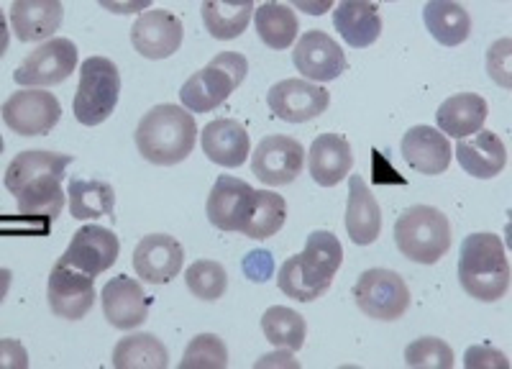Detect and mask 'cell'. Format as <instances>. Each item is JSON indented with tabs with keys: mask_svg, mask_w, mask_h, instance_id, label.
<instances>
[{
	"mask_svg": "<svg viewBox=\"0 0 512 369\" xmlns=\"http://www.w3.org/2000/svg\"><path fill=\"white\" fill-rule=\"evenodd\" d=\"M70 164V154L47 152V149H29L11 159L3 185L16 198L18 213L26 221H36L41 226L57 221L67 205L62 180Z\"/></svg>",
	"mask_w": 512,
	"mask_h": 369,
	"instance_id": "cell-1",
	"label": "cell"
},
{
	"mask_svg": "<svg viewBox=\"0 0 512 369\" xmlns=\"http://www.w3.org/2000/svg\"><path fill=\"white\" fill-rule=\"evenodd\" d=\"M344 262V246L331 231H313L305 249L285 259L277 272V287L297 303H313L328 293Z\"/></svg>",
	"mask_w": 512,
	"mask_h": 369,
	"instance_id": "cell-2",
	"label": "cell"
},
{
	"mask_svg": "<svg viewBox=\"0 0 512 369\" xmlns=\"http://www.w3.org/2000/svg\"><path fill=\"white\" fill-rule=\"evenodd\" d=\"M198 123L195 113L175 103H159L141 116L136 126V149L149 164L175 167L195 149Z\"/></svg>",
	"mask_w": 512,
	"mask_h": 369,
	"instance_id": "cell-3",
	"label": "cell"
},
{
	"mask_svg": "<svg viewBox=\"0 0 512 369\" xmlns=\"http://www.w3.org/2000/svg\"><path fill=\"white\" fill-rule=\"evenodd\" d=\"M510 262L497 234L477 231L461 244L459 282L466 295L482 303H497L510 290Z\"/></svg>",
	"mask_w": 512,
	"mask_h": 369,
	"instance_id": "cell-4",
	"label": "cell"
},
{
	"mask_svg": "<svg viewBox=\"0 0 512 369\" xmlns=\"http://www.w3.org/2000/svg\"><path fill=\"white\" fill-rule=\"evenodd\" d=\"M395 244L405 259L415 264L441 262L451 249V223L433 205H410L395 221Z\"/></svg>",
	"mask_w": 512,
	"mask_h": 369,
	"instance_id": "cell-5",
	"label": "cell"
},
{
	"mask_svg": "<svg viewBox=\"0 0 512 369\" xmlns=\"http://www.w3.org/2000/svg\"><path fill=\"white\" fill-rule=\"evenodd\" d=\"M249 75V59L241 52H221L182 85L180 103L190 113H210L223 106Z\"/></svg>",
	"mask_w": 512,
	"mask_h": 369,
	"instance_id": "cell-6",
	"label": "cell"
},
{
	"mask_svg": "<svg viewBox=\"0 0 512 369\" xmlns=\"http://www.w3.org/2000/svg\"><path fill=\"white\" fill-rule=\"evenodd\" d=\"M121 95V72L108 57H88L80 65L72 111L82 126H100L113 116Z\"/></svg>",
	"mask_w": 512,
	"mask_h": 369,
	"instance_id": "cell-7",
	"label": "cell"
},
{
	"mask_svg": "<svg viewBox=\"0 0 512 369\" xmlns=\"http://www.w3.org/2000/svg\"><path fill=\"white\" fill-rule=\"evenodd\" d=\"M354 300L364 316L374 321L392 323L402 318L410 308V290L397 272L372 267L361 272L354 285Z\"/></svg>",
	"mask_w": 512,
	"mask_h": 369,
	"instance_id": "cell-8",
	"label": "cell"
},
{
	"mask_svg": "<svg viewBox=\"0 0 512 369\" xmlns=\"http://www.w3.org/2000/svg\"><path fill=\"white\" fill-rule=\"evenodd\" d=\"M80 65V52L77 44L64 36H52L41 41L39 47L16 67L13 82L24 88H54L62 85Z\"/></svg>",
	"mask_w": 512,
	"mask_h": 369,
	"instance_id": "cell-9",
	"label": "cell"
},
{
	"mask_svg": "<svg viewBox=\"0 0 512 369\" xmlns=\"http://www.w3.org/2000/svg\"><path fill=\"white\" fill-rule=\"evenodd\" d=\"M0 116L18 136H47L62 118V103L44 88H24L3 103Z\"/></svg>",
	"mask_w": 512,
	"mask_h": 369,
	"instance_id": "cell-10",
	"label": "cell"
},
{
	"mask_svg": "<svg viewBox=\"0 0 512 369\" xmlns=\"http://www.w3.org/2000/svg\"><path fill=\"white\" fill-rule=\"evenodd\" d=\"M305 167L303 144L292 136L272 134L264 136L251 154V172L256 180L269 188L292 185Z\"/></svg>",
	"mask_w": 512,
	"mask_h": 369,
	"instance_id": "cell-11",
	"label": "cell"
},
{
	"mask_svg": "<svg viewBox=\"0 0 512 369\" xmlns=\"http://www.w3.org/2000/svg\"><path fill=\"white\" fill-rule=\"evenodd\" d=\"M269 111L287 123H308L313 118L323 116L331 106V93L323 85L310 80H287L274 82L267 93Z\"/></svg>",
	"mask_w": 512,
	"mask_h": 369,
	"instance_id": "cell-12",
	"label": "cell"
},
{
	"mask_svg": "<svg viewBox=\"0 0 512 369\" xmlns=\"http://www.w3.org/2000/svg\"><path fill=\"white\" fill-rule=\"evenodd\" d=\"M47 303L54 316L82 321L95 305V277L57 259L47 282Z\"/></svg>",
	"mask_w": 512,
	"mask_h": 369,
	"instance_id": "cell-13",
	"label": "cell"
},
{
	"mask_svg": "<svg viewBox=\"0 0 512 369\" xmlns=\"http://www.w3.org/2000/svg\"><path fill=\"white\" fill-rule=\"evenodd\" d=\"M254 198L256 190L251 188L249 182L239 180V177L221 175L216 185L210 188L208 203H205L208 221L221 231L244 234L251 221V213H254Z\"/></svg>",
	"mask_w": 512,
	"mask_h": 369,
	"instance_id": "cell-14",
	"label": "cell"
},
{
	"mask_svg": "<svg viewBox=\"0 0 512 369\" xmlns=\"http://www.w3.org/2000/svg\"><path fill=\"white\" fill-rule=\"evenodd\" d=\"M182 39H185V26L175 13L154 8V11L139 13V18L131 26V44L144 59H169L180 52Z\"/></svg>",
	"mask_w": 512,
	"mask_h": 369,
	"instance_id": "cell-15",
	"label": "cell"
},
{
	"mask_svg": "<svg viewBox=\"0 0 512 369\" xmlns=\"http://www.w3.org/2000/svg\"><path fill=\"white\" fill-rule=\"evenodd\" d=\"M121 254V241L105 226H80L72 236L67 252L59 257V262L70 264L75 270L85 272L90 277H98L108 272L116 264Z\"/></svg>",
	"mask_w": 512,
	"mask_h": 369,
	"instance_id": "cell-16",
	"label": "cell"
},
{
	"mask_svg": "<svg viewBox=\"0 0 512 369\" xmlns=\"http://www.w3.org/2000/svg\"><path fill=\"white\" fill-rule=\"evenodd\" d=\"M292 65L305 80L331 82L344 75L349 62L344 49L326 31H308L292 44Z\"/></svg>",
	"mask_w": 512,
	"mask_h": 369,
	"instance_id": "cell-17",
	"label": "cell"
},
{
	"mask_svg": "<svg viewBox=\"0 0 512 369\" xmlns=\"http://www.w3.org/2000/svg\"><path fill=\"white\" fill-rule=\"evenodd\" d=\"M136 275L146 285H167L175 280L185 267V249L180 241L169 234H146L136 244L131 257Z\"/></svg>",
	"mask_w": 512,
	"mask_h": 369,
	"instance_id": "cell-18",
	"label": "cell"
},
{
	"mask_svg": "<svg viewBox=\"0 0 512 369\" xmlns=\"http://www.w3.org/2000/svg\"><path fill=\"white\" fill-rule=\"evenodd\" d=\"M100 305L105 321L118 331H134L149 318V295L141 282L131 280L128 275H118L105 282Z\"/></svg>",
	"mask_w": 512,
	"mask_h": 369,
	"instance_id": "cell-19",
	"label": "cell"
},
{
	"mask_svg": "<svg viewBox=\"0 0 512 369\" xmlns=\"http://www.w3.org/2000/svg\"><path fill=\"white\" fill-rule=\"evenodd\" d=\"M400 152L405 164H410L420 175L436 177L451 167V141L433 126H413L402 136Z\"/></svg>",
	"mask_w": 512,
	"mask_h": 369,
	"instance_id": "cell-20",
	"label": "cell"
},
{
	"mask_svg": "<svg viewBox=\"0 0 512 369\" xmlns=\"http://www.w3.org/2000/svg\"><path fill=\"white\" fill-rule=\"evenodd\" d=\"M200 147L205 157L218 167H241L251 154L249 131L233 118H216L200 134Z\"/></svg>",
	"mask_w": 512,
	"mask_h": 369,
	"instance_id": "cell-21",
	"label": "cell"
},
{
	"mask_svg": "<svg viewBox=\"0 0 512 369\" xmlns=\"http://www.w3.org/2000/svg\"><path fill=\"white\" fill-rule=\"evenodd\" d=\"M62 21V0H13L11 29L21 44L52 39Z\"/></svg>",
	"mask_w": 512,
	"mask_h": 369,
	"instance_id": "cell-22",
	"label": "cell"
},
{
	"mask_svg": "<svg viewBox=\"0 0 512 369\" xmlns=\"http://www.w3.org/2000/svg\"><path fill=\"white\" fill-rule=\"evenodd\" d=\"M305 164H308L310 177L320 188H336L354 167V152H351L349 139L341 134H320L310 144Z\"/></svg>",
	"mask_w": 512,
	"mask_h": 369,
	"instance_id": "cell-23",
	"label": "cell"
},
{
	"mask_svg": "<svg viewBox=\"0 0 512 369\" xmlns=\"http://www.w3.org/2000/svg\"><path fill=\"white\" fill-rule=\"evenodd\" d=\"M333 26L349 47H372L382 36L379 6L374 0H338V6L333 8Z\"/></svg>",
	"mask_w": 512,
	"mask_h": 369,
	"instance_id": "cell-24",
	"label": "cell"
},
{
	"mask_svg": "<svg viewBox=\"0 0 512 369\" xmlns=\"http://www.w3.org/2000/svg\"><path fill=\"white\" fill-rule=\"evenodd\" d=\"M346 231L356 246H369L382 234V208L372 188L361 175L349 177V203H346Z\"/></svg>",
	"mask_w": 512,
	"mask_h": 369,
	"instance_id": "cell-25",
	"label": "cell"
},
{
	"mask_svg": "<svg viewBox=\"0 0 512 369\" xmlns=\"http://www.w3.org/2000/svg\"><path fill=\"white\" fill-rule=\"evenodd\" d=\"M456 159L466 175L477 177V180H492L505 170L507 149L495 131L482 129L477 131L474 139H459Z\"/></svg>",
	"mask_w": 512,
	"mask_h": 369,
	"instance_id": "cell-26",
	"label": "cell"
},
{
	"mask_svg": "<svg viewBox=\"0 0 512 369\" xmlns=\"http://www.w3.org/2000/svg\"><path fill=\"white\" fill-rule=\"evenodd\" d=\"M487 116L489 106L482 95L456 93L443 100L436 113V123L448 139H469V136L484 129Z\"/></svg>",
	"mask_w": 512,
	"mask_h": 369,
	"instance_id": "cell-27",
	"label": "cell"
},
{
	"mask_svg": "<svg viewBox=\"0 0 512 369\" xmlns=\"http://www.w3.org/2000/svg\"><path fill=\"white\" fill-rule=\"evenodd\" d=\"M425 29L441 47H459L472 34V16L456 0H428L423 8Z\"/></svg>",
	"mask_w": 512,
	"mask_h": 369,
	"instance_id": "cell-28",
	"label": "cell"
},
{
	"mask_svg": "<svg viewBox=\"0 0 512 369\" xmlns=\"http://www.w3.org/2000/svg\"><path fill=\"white\" fill-rule=\"evenodd\" d=\"M256 0H203L200 16L205 31L218 41H231L244 34L254 21Z\"/></svg>",
	"mask_w": 512,
	"mask_h": 369,
	"instance_id": "cell-29",
	"label": "cell"
},
{
	"mask_svg": "<svg viewBox=\"0 0 512 369\" xmlns=\"http://www.w3.org/2000/svg\"><path fill=\"white\" fill-rule=\"evenodd\" d=\"M254 26L256 36L267 44L269 49L285 52L297 41V31H300V21L297 13L285 3L277 0H267L254 11Z\"/></svg>",
	"mask_w": 512,
	"mask_h": 369,
	"instance_id": "cell-30",
	"label": "cell"
},
{
	"mask_svg": "<svg viewBox=\"0 0 512 369\" xmlns=\"http://www.w3.org/2000/svg\"><path fill=\"white\" fill-rule=\"evenodd\" d=\"M67 208L75 221H98L116 213V193L103 180H75L67 188Z\"/></svg>",
	"mask_w": 512,
	"mask_h": 369,
	"instance_id": "cell-31",
	"label": "cell"
},
{
	"mask_svg": "<svg viewBox=\"0 0 512 369\" xmlns=\"http://www.w3.org/2000/svg\"><path fill=\"white\" fill-rule=\"evenodd\" d=\"M113 367L116 369H167V346L154 334L134 331L123 336L113 349Z\"/></svg>",
	"mask_w": 512,
	"mask_h": 369,
	"instance_id": "cell-32",
	"label": "cell"
},
{
	"mask_svg": "<svg viewBox=\"0 0 512 369\" xmlns=\"http://www.w3.org/2000/svg\"><path fill=\"white\" fill-rule=\"evenodd\" d=\"M262 331L274 349H290L297 352L303 349L305 336H308V323L292 308L285 305H272L262 316Z\"/></svg>",
	"mask_w": 512,
	"mask_h": 369,
	"instance_id": "cell-33",
	"label": "cell"
},
{
	"mask_svg": "<svg viewBox=\"0 0 512 369\" xmlns=\"http://www.w3.org/2000/svg\"><path fill=\"white\" fill-rule=\"evenodd\" d=\"M287 221V200L280 193L264 188L256 190L254 213H251L249 226L244 229V236L254 241L272 239Z\"/></svg>",
	"mask_w": 512,
	"mask_h": 369,
	"instance_id": "cell-34",
	"label": "cell"
},
{
	"mask_svg": "<svg viewBox=\"0 0 512 369\" xmlns=\"http://www.w3.org/2000/svg\"><path fill=\"white\" fill-rule=\"evenodd\" d=\"M185 285L192 295L203 303H216L226 295L228 275L221 262L213 259H198L185 270Z\"/></svg>",
	"mask_w": 512,
	"mask_h": 369,
	"instance_id": "cell-35",
	"label": "cell"
},
{
	"mask_svg": "<svg viewBox=\"0 0 512 369\" xmlns=\"http://www.w3.org/2000/svg\"><path fill=\"white\" fill-rule=\"evenodd\" d=\"M454 362V349L443 339H436V336H423V339L410 341L408 349H405V364L415 369H451Z\"/></svg>",
	"mask_w": 512,
	"mask_h": 369,
	"instance_id": "cell-36",
	"label": "cell"
},
{
	"mask_svg": "<svg viewBox=\"0 0 512 369\" xmlns=\"http://www.w3.org/2000/svg\"><path fill=\"white\" fill-rule=\"evenodd\" d=\"M182 369L190 367H210L223 369L228 367V349L226 341L216 334H200L187 344L185 357L180 362Z\"/></svg>",
	"mask_w": 512,
	"mask_h": 369,
	"instance_id": "cell-37",
	"label": "cell"
},
{
	"mask_svg": "<svg viewBox=\"0 0 512 369\" xmlns=\"http://www.w3.org/2000/svg\"><path fill=\"white\" fill-rule=\"evenodd\" d=\"M487 75L495 85L512 90V36L492 41L487 49Z\"/></svg>",
	"mask_w": 512,
	"mask_h": 369,
	"instance_id": "cell-38",
	"label": "cell"
},
{
	"mask_svg": "<svg viewBox=\"0 0 512 369\" xmlns=\"http://www.w3.org/2000/svg\"><path fill=\"white\" fill-rule=\"evenodd\" d=\"M466 369H507L510 359L502 352L492 349V346H469V352L464 354Z\"/></svg>",
	"mask_w": 512,
	"mask_h": 369,
	"instance_id": "cell-39",
	"label": "cell"
},
{
	"mask_svg": "<svg viewBox=\"0 0 512 369\" xmlns=\"http://www.w3.org/2000/svg\"><path fill=\"white\" fill-rule=\"evenodd\" d=\"M29 367V354L24 344L16 339H0V369H26Z\"/></svg>",
	"mask_w": 512,
	"mask_h": 369,
	"instance_id": "cell-40",
	"label": "cell"
},
{
	"mask_svg": "<svg viewBox=\"0 0 512 369\" xmlns=\"http://www.w3.org/2000/svg\"><path fill=\"white\" fill-rule=\"evenodd\" d=\"M105 11L116 13V16H131V13L149 11L154 0H98Z\"/></svg>",
	"mask_w": 512,
	"mask_h": 369,
	"instance_id": "cell-41",
	"label": "cell"
},
{
	"mask_svg": "<svg viewBox=\"0 0 512 369\" xmlns=\"http://www.w3.org/2000/svg\"><path fill=\"white\" fill-rule=\"evenodd\" d=\"M256 367H287V369H300V362L295 359V352L290 349H277V352L267 354L256 362Z\"/></svg>",
	"mask_w": 512,
	"mask_h": 369,
	"instance_id": "cell-42",
	"label": "cell"
},
{
	"mask_svg": "<svg viewBox=\"0 0 512 369\" xmlns=\"http://www.w3.org/2000/svg\"><path fill=\"white\" fill-rule=\"evenodd\" d=\"M336 0H290V6L297 8L300 13H308V16H323L333 8Z\"/></svg>",
	"mask_w": 512,
	"mask_h": 369,
	"instance_id": "cell-43",
	"label": "cell"
},
{
	"mask_svg": "<svg viewBox=\"0 0 512 369\" xmlns=\"http://www.w3.org/2000/svg\"><path fill=\"white\" fill-rule=\"evenodd\" d=\"M8 44H11V29H8L6 13L0 8V57L8 52Z\"/></svg>",
	"mask_w": 512,
	"mask_h": 369,
	"instance_id": "cell-44",
	"label": "cell"
},
{
	"mask_svg": "<svg viewBox=\"0 0 512 369\" xmlns=\"http://www.w3.org/2000/svg\"><path fill=\"white\" fill-rule=\"evenodd\" d=\"M11 282H13V272L8 267H0V303L6 300L8 290H11Z\"/></svg>",
	"mask_w": 512,
	"mask_h": 369,
	"instance_id": "cell-45",
	"label": "cell"
},
{
	"mask_svg": "<svg viewBox=\"0 0 512 369\" xmlns=\"http://www.w3.org/2000/svg\"><path fill=\"white\" fill-rule=\"evenodd\" d=\"M505 249L512 252V208L507 211V226H505Z\"/></svg>",
	"mask_w": 512,
	"mask_h": 369,
	"instance_id": "cell-46",
	"label": "cell"
},
{
	"mask_svg": "<svg viewBox=\"0 0 512 369\" xmlns=\"http://www.w3.org/2000/svg\"><path fill=\"white\" fill-rule=\"evenodd\" d=\"M3 149H6V144H3V136H0V154H3Z\"/></svg>",
	"mask_w": 512,
	"mask_h": 369,
	"instance_id": "cell-47",
	"label": "cell"
},
{
	"mask_svg": "<svg viewBox=\"0 0 512 369\" xmlns=\"http://www.w3.org/2000/svg\"><path fill=\"white\" fill-rule=\"evenodd\" d=\"M384 3H395V0H384Z\"/></svg>",
	"mask_w": 512,
	"mask_h": 369,
	"instance_id": "cell-48",
	"label": "cell"
}]
</instances>
